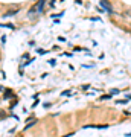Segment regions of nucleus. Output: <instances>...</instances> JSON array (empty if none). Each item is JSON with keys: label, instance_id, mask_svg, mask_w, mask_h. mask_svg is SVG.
<instances>
[{"label": "nucleus", "instance_id": "2", "mask_svg": "<svg viewBox=\"0 0 131 137\" xmlns=\"http://www.w3.org/2000/svg\"><path fill=\"white\" fill-rule=\"evenodd\" d=\"M101 6H102L107 12H113V8H111V5H110L108 0H101Z\"/></svg>", "mask_w": 131, "mask_h": 137}, {"label": "nucleus", "instance_id": "3", "mask_svg": "<svg viewBox=\"0 0 131 137\" xmlns=\"http://www.w3.org/2000/svg\"><path fill=\"white\" fill-rule=\"evenodd\" d=\"M84 128H96V129H105V128H108V125H85Z\"/></svg>", "mask_w": 131, "mask_h": 137}, {"label": "nucleus", "instance_id": "5", "mask_svg": "<svg viewBox=\"0 0 131 137\" xmlns=\"http://www.w3.org/2000/svg\"><path fill=\"white\" fill-rule=\"evenodd\" d=\"M34 123H37V120H35V119H32V122H29V123H28V125H26V129H28V128H29V126H32V125H34Z\"/></svg>", "mask_w": 131, "mask_h": 137}, {"label": "nucleus", "instance_id": "6", "mask_svg": "<svg viewBox=\"0 0 131 137\" xmlns=\"http://www.w3.org/2000/svg\"><path fill=\"white\" fill-rule=\"evenodd\" d=\"M125 15H129V17H131V9H129V11H126V12H125Z\"/></svg>", "mask_w": 131, "mask_h": 137}, {"label": "nucleus", "instance_id": "4", "mask_svg": "<svg viewBox=\"0 0 131 137\" xmlns=\"http://www.w3.org/2000/svg\"><path fill=\"white\" fill-rule=\"evenodd\" d=\"M17 12H18V9H9L8 12H5V14H3V17H11V15H15Z\"/></svg>", "mask_w": 131, "mask_h": 137}, {"label": "nucleus", "instance_id": "1", "mask_svg": "<svg viewBox=\"0 0 131 137\" xmlns=\"http://www.w3.org/2000/svg\"><path fill=\"white\" fill-rule=\"evenodd\" d=\"M43 8H44V0H38L32 8H31V11H29V14H35V12H41L43 11Z\"/></svg>", "mask_w": 131, "mask_h": 137}]
</instances>
